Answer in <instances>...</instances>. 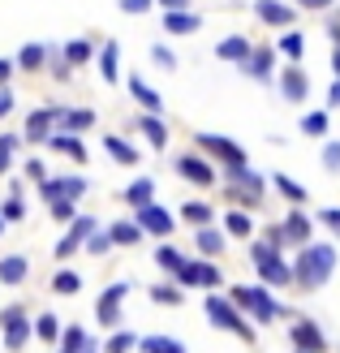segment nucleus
<instances>
[{
    "mask_svg": "<svg viewBox=\"0 0 340 353\" xmlns=\"http://www.w3.org/2000/svg\"><path fill=\"white\" fill-rule=\"evenodd\" d=\"M293 272H297V285H306V289L328 285V276L336 272V250L332 245H301Z\"/></svg>",
    "mask_w": 340,
    "mask_h": 353,
    "instance_id": "obj_1",
    "label": "nucleus"
},
{
    "mask_svg": "<svg viewBox=\"0 0 340 353\" xmlns=\"http://www.w3.org/2000/svg\"><path fill=\"white\" fill-rule=\"evenodd\" d=\"M228 297H232V306H237V310H250L259 323H272V319H280V314H284V306H280L267 289H259V285H237Z\"/></svg>",
    "mask_w": 340,
    "mask_h": 353,
    "instance_id": "obj_2",
    "label": "nucleus"
},
{
    "mask_svg": "<svg viewBox=\"0 0 340 353\" xmlns=\"http://www.w3.org/2000/svg\"><path fill=\"white\" fill-rule=\"evenodd\" d=\"M203 310H207V319L216 323V327H224V332H237L241 341H254V327H250V323L241 319V310L232 306V297H216V293H211L207 302H203Z\"/></svg>",
    "mask_w": 340,
    "mask_h": 353,
    "instance_id": "obj_3",
    "label": "nucleus"
},
{
    "mask_svg": "<svg viewBox=\"0 0 340 353\" xmlns=\"http://www.w3.org/2000/svg\"><path fill=\"white\" fill-rule=\"evenodd\" d=\"M172 280H177L181 289H220V285H224V272H220L211 259H199V263L186 259V268L177 272Z\"/></svg>",
    "mask_w": 340,
    "mask_h": 353,
    "instance_id": "obj_4",
    "label": "nucleus"
},
{
    "mask_svg": "<svg viewBox=\"0 0 340 353\" xmlns=\"http://www.w3.org/2000/svg\"><path fill=\"white\" fill-rule=\"evenodd\" d=\"M0 332H5V345L17 353V349H26L34 323L26 319V310H22V306H5V310H0Z\"/></svg>",
    "mask_w": 340,
    "mask_h": 353,
    "instance_id": "obj_5",
    "label": "nucleus"
},
{
    "mask_svg": "<svg viewBox=\"0 0 340 353\" xmlns=\"http://www.w3.org/2000/svg\"><path fill=\"white\" fill-rule=\"evenodd\" d=\"M95 228H99L95 216H74V220H69V233L57 241V259H69V254L78 250V245H86V237H91Z\"/></svg>",
    "mask_w": 340,
    "mask_h": 353,
    "instance_id": "obj_6",
    "label": "nucleus"
},
{
    "mask_svg": "<svg viewBox=\"0 0 340 353\" xmlns=\"http://www.w3.org/2000/svg\"><path fill=\"white\" fill-rule=\"evenodd\" d=\"M289 341H293V353H323V349H328L323 327L310 323V319H297L293 332H289Z\"/></svg>",
    "mask_w": 340,
    "mask_h": 353,
    "instance_id": "obj_7",
    "label": "nucleus"
},
{
    "mask_svg": "<svg viewBox=\"0 0 340 353\" xmlns=\"http://www.w3.org/2000/svg\"><path fill=\"white\" fill-rule=\"evenodd\" d=\"M199 147H203V151H211L216 160H224V168L246 164V151L232 143V138H220V134H199Z\"/></svg>",
    "mask_w": 340,
    "mask_h": 353,
    "instance_id": "obj_8",
    "label": "nucleus"
},
{
    "mask_svg": "<svg viewBox=\"0 0 340 353\" xmlns=\"http://www.w3.org/2000/svg\"><path fill=\"white\" fill-rule=\"evenodd\" d=\"M177 176H186L190 185H216V168H211L203 155H177Z\"/></svg>",
    "mask_w": 340,
    "mask_h": 353,
    "instance_id": "obj_9",
    "label": "nucleus"
},
{
    "mask_svg": "<svg viewBox=\"0 0 340 353\" xmlns=\"http://www.w3.org/2000/svg\"><path fill=\"white\" fill-rule=\"evenodd\" d=\"M130 293V285H112V289H103L99 293V302H95V319L103 327H117L121 323V297Z\"/></svg>",
    "mask_w": 340,
    "mask_h": 353,
    "instance_id": "obj_10",
    "label": "nucleus"
},
{
    "mask_svg": "<svg viewBox=\"0 0 340 353\" xmlns=\"http://www.w3.org/2000/svg\"><path fill=\"white\" fill-rule=\"evenodd\" d=\"M138 228L147 237H168L172 233V216L159 203H147V207H138Z\"/></svg>",
    "mask_w": 340,
    "mask_h": 353,
    "instance_id": "obj_11",
    "label": "nucleus"
},
{
    "mask_svg": "<svg viewBox=\"0 0 340 353\" xmlns=\"http://www.w3.org/2000/svg\"><path fill=\"white\" fill-rule=\"evenodd\" d=\"M57 112H61V108H34V112L26 117V130H22L26 143H48V138H52V125H57Z\"/></svg>",
    "mask_w": 340,
    "mask_h": 353,
    "instance_id": "obj_12",
    "label": "nucleus"
},
{
    "mask_svg": "<svg viewBox=\"0 0 340 353\" xmlns=\"http://www.w3.org/2000/svg\"><path fill=\"white\" fill-rule=\"evenodd\" d=\"M254 268H259V280H263V285H289V280H293V268H289V263H284L280 254L259 259Z\"/></svg>",
    "mask_w": 340,
    "mask_h": 353,
    "instance_id": "obj_13",
    "label": "nucleus"
},
{
    "mask_svg": "<svg viewBox=\"0 0 340 353\" xmlns=\"http://www.w3.org/2000/svg\"><path fill=\"white\" fill-rule=\"evenodd\" d=\"M272 65H276V52H272V48H254L241 69H246L254 82H272Z\"/></svg>",
    "mask_w": 340,
    "mask_h": 353,
    "instance_id": "obj_14",
    "label": "nucleus"
},
{
    "mask_svg": "<svg viewBox=\"0 0 340 353\" xmlns=\"http://www.w3.org/2000/svg\"><path fill=\"white\" fill-rule=\"evenodd\" d=\"M254 13L267 26H293V9L280 5V0H254Z\"/></svg>",
    "mask_w": 340,
    "mask_h": 353,
    "instance_id": "obj_15",
    "label": "nucleus"
},
{
    "mask_svg": "<svg viewBox=\"0 0 340 353\" xmlns=\"http://www.w3.org/2000/svg\"><path fill=\"white\" fill-rule=\"evenodd\" d=\"M306 91H310V82H306V74H301L297 65H289V69H284V74H280V95L297 103V99H306Z\"/></svg>",
    "mask_w": 340,
    "mask_h": 353,
    "instance_id": "obj_16",
    "label": "nucleus"
},
{
    "mask_svg": "<svg viewBox=\"0 0 340 353\" xmlns=\"http://www.w3.org/2000/svg\"><path fill=\"white\" fill-rule=\"evenodd\" d=\"M138 130L147 134V143H151L155 151H164V147H168V125L159 121V112H142V117H138Z\"/></svg>",
    "mask_w": 340,
    "mask_h": 353,
    "instance_id": "obj_17",
    "label": "nucleus"
},
{
    "mask_svg": "<svg viewBox=\"0 0 340 353\" xmlns=\"http://www.w3.org/2000/svg\"><path fill=\"white\" fill-rule=\"evenodd\" d=\"M48 147H52V151H61V155H69L74 164H86V147H82V138H78V134H69V130H65V134H52V138H48Z\"/></svg>",
    "mask_w": 340,
    "mask_h": 353,
    "instance_id": "obj_18",
    "label": "nucleus"
},
{
    "mask_svg": "<svg viewBox=\"0 0 340 353\" xmlns=\"http://www.w3.org/2000/svg\"><path fill=\"white\" fill-rule=\"evenodd\" d=\"M17 69H26V74H39V69L48 65V43H22V52L13 57Z\"/></svg>",
    "mask_w": 340,
    "mask_h": 353,
    "instance_id": "obj_19",
    "label": "nucleus"
},
{
    "mask_svg": "<svg viewBox=\"0 0 340 353\" xmlns=\"http://www.w3.org/2000/svg\"><path fill=\"white\" fill-rule=\"evenodd\" d=\"M250 52H254V48H250L241 34H228V39L216 43V57H220V61H232V65H246V61H250Z\"/></svg>",
    "mask_w": 340,
    "mask_h": 353,
    "instance_id": "obj_20",
    "label": "nucleus"
},
{
    "mask_svg": "<svg viewBox=\"0 0 340 353\" xmlns=\"http://www.w3.org/2000/svg\"><path fill=\"white\" fill-rule=\"evenodd\" d=\"M203 22H199V13H190V9H168L164 13V30L168 34H194Z\"/></svg>",
    "mask_w": 340,
    "mask_h": 353,
    "instance_id": "obj_21",
    "label": "nucleus"
},
{
    "mask_svg": "<svg viewBox=\"0 0 340 353\" xmlns=\"http://www.w3.org/2000/svg\"><path fill=\"white\" fill-rule=\"evenodd\" d=\"M26 272H30L26 254H5V259H0V285H22Z\"/></svg>",
    "mask_w": 340,
    "mask_h": 353,
    "instance_id": "obj_22",
    "label": "nucleus"
},
{
    "mask_svg": "<svg viewBox=\"0 0 340 353\" xmlns=\"http://www.w3.org/2000/svg\"><path fill=\"white\" fill-rule=\"evenodd\" d=\"M57 121H61L69 134H86V130L95 125V112H91V108H61Z\"/></svg>",
    "mask_w": 340,
    "mask_h": 353,
    "instance_id": "obj_23",
    "label": "nucleus"
},
{
    "mask_svg": "<svg viewBox=\"0 0 340 353\" xmlns=\"http://www.w3.org/2000/svg\"><path fill=\"white\" fill-rule=\"evenodd\" d=\"M130 95H134V99H138L147 112H159V108H164V99L155 95V86L142 82V74H130Z\"/></svg>",
    "mask_w": 340,
    "mask_h": 353,
    "instance_id": "obj_24",
    "label": "nucleus"
},
{
    "mask_svg": "<svg viewBox=\"0 0 340 353\" xmlns=\"http://www.w3.org/2000/svg\"><path fill=\"white\" fill-rule=\"evenodd\" d=\"M151 199H155V181H151V176H134V181L125 185V203H130V207H147Z\"/></svg>",
    "mask_w": 340,
    "mask_h": 353,
    "instance_id": "obj_25",
    "label": "nucleus"
},
{
    "mask_svg": "<svg viewBox=\"0 0 340 353\" xmlns=\"http://www.w3.org/2000/svg\"><path fill=\"white\" fill-rule=\"evenodd\" d=\"M108 237H112V245H138L147 233L138 228V220H117V224H108Z\"/></svg>",
    "mask_w": 340,
    "mask_h": 353,
    "instance_id": "obj_26",
    "label": "nucleus"
},
{
    "mask_svg": "<svg viewBox=\"0 0 340 353\" xmlns=\"http://www.w3.org/2000/svg\"><path fill=\"white\" fill-rule=\"evenodd\" d=\"M280 228H284V241H293V245H310V220L301 216V211H293V216L284 220Z\"/></svg>",
    "mask_w": 340,
    "mask_h": 353,
    "instance_id": "obj_27",
    "label": "nucleus"
},
{
    "mask_svg": "<svg viewBox=\"0 0 340 353\" xmlns=\"http://www.w3.org/2000/svg\"><path fill=\"white\" fill-rule=\"evenodd\" d=\"M194 245H199L207 259H216V254L224 250V233H220V228H211V224H203L199 233H194Z\"/></svg>",
    "mask_w": 340,
    "mask_h": 353,
    "instance_id": "obj_28",
    "label": "nucleus"
},
{
    "mask_svg": "<svg viewBox=\"0 0 340 353\" xmlns=\"http://www.w3.org/2000/svg\"><path fill=\"white\" fill-rule=\"evenodd\" d=\"M103 151H108L117 164H138V151L125 143V138H117V134H103Z\"/></svg>",
    "mask_w": 340,
    "mask_h": 353,
    "instance_id": "obj_29",
    "label": "nucleus"
},
{
    "mask_svg": "<svg viewBox=\"0 0 340 353\" xmlns=\"http://www.w3.org/2000/svg\"><path fill=\"white\" fill-rule=\"evenodd\" d=\"M61 57L69 61V65H86L95 57V48H91V39H69L65 48H61Z\"/></svg>",
    "mask_w": 340,
    "mask_h": 353,
    "instance_id": "obj_30",
    "label": "nucleus"
},
{
    "mask_svg": "<svg viewBox=\"0 0 340 353\" xmlns=\"http://www.w3.org/2000/svg\"><path fill=\"white\" fill-rule=\"evenodd\" d=\"M117 61H121V48L108 39L99 48V74H103V82H117Z\"/></svg>",
    "mask_w": 340,
    "mask_h": 353,
    "instance_id": "obj_31",
    "label": "nucleus"
},
{
    "mask_svg": "<svg viewBox=\"0 0 340 353\" xmlns=\"http://www.w3.org/2000/svg\"><path fill=\"white\" fill-rule=\"evenodd\" d=\"M155 263H159V268H164L168 276H177V272L186 268V254L177 250V245H159V250H155Z\"/></svg>",
    "mask_w": 340,
    "mask_h": 353,
    "instance_id": "obj_32",
    "label": "nucleus"
},
{
    "mask_svg": "<svg viewBox=\"0 0 340 353\" xmlns=\"http://www.w3.org/2000/svg\"><path fill=\"white\" fill-rule=\"evenodd\" d=\"M142 353H186L181 341H172V336H147V341H138Z\"/></svg>",
    "mask_w": 340,
    "mask_h": 353,
    "instance_id": "obj_33",
    "label": "nucleus"
},
{
    "mask_svg": "<svg viewBox=\"0 0 340 353\" xmlns=\"http://www.w3.org/2000/svg\"><path fill=\"white\" fill-rule=\"evenodd\" d=\"M86 349H91V336H86L82 327H69L61 336V353H86Z\"/></svg>",
    "mask_w": 340,
    "mask_h": 353,
    "instance_id": "obj_34",
    "label": "nucleus"
},
{
    "mask_svg": "<svg viewBox=\"0 0 340 353\" xmlns=\"http://www.w3.org/2000/svg\"><path fill=\"white\" fill-rule=\"evenodd\" d=\"M103 349H108V353H134L138 349V336H134V332H125V327H117Z\"/></svg>",
    "mask_w": 340,
    "mask_h": 353,
    "instance_id": "obj_35",
    "label": "nucleus"
},
{
    "mask_svg": "<svg viewBox=\"0 0 340 353\" xmlns=\"http://www.w3.org/2000/svg\"><path fill=\"white\" fill-rule=\"evenodd\" d=\"M224 228H228L232 237H250V233H254V224H250L246 211H228V216H224Z\"/></svg>",
    "mask_w": 340,
    "mask_h": 353,
    "instance_id": "obj_36",
    "label": "nucleus"
},
{
    "mask_svg": "<svg viewBox=\"0 0 340 353\" xmlns=\"http://www.w3.org/2000/svg\"><path fill=\"white\" fill-rule=\"evenodd\" d=\"M78 289H82V276L78 272H57V276H52V293H65L69 297V293H78Z\"/></svg>",
    "mask_w": 340,
    "mask_h": 353,
    "instance_id": "obj_37",
    "label": "nucleus"
},
{
    "mask_svg": "<svg viewBox=\"0 0 340 353\" xmlns=\"http://www.w3.org/2000/svg\"><path fill=\"white\" fill-rule=\"evenodd\" d=\"M181 220H190V224H211V203H186L181 207Z\"/></svg>",
    "mask_w": 340,
    "mask_h": 353,
    "instance_id": "obj_38",
    "label": "nucleus"
},
{
    "mask_svg": "<svg viewBox=\"0 0 340 353\" xmlns=\"http://www.w3.org/2000/svg\"><path fill=\"white\" fill-rule=\"evenodd\" d=\"M151 302H159V306H181V285H155L151 289Z\"/></svg>",
    "mask_w": 340,
    "mask_h": 353,
    "instance_id": "obj_39",
    "label": "nucleus"
},
{
    "mask_svg": "<svg viewBox=\"0 0 340 353\" xmlns=\"http://www.w3.org/2000/svg\"><path fill=\"white\" fill-rule=\"evenodd\" d=\"M301 134L323 138L328 134V112H306V117H301Z\"/></svg>",
    "mask_w": 340,
    "mask_h": 353,
    "instance_id": "obj_40",
    "label": "nucleus"
},
{
    "mask_svg": "<svg viewBox=\"0 0 340 353\" xmlns=\"http://www.w3.org/2000/svg\"><path fill=\"white\" fill-rule=\"evenodd\" d=\"M34 336H39V341H48V345H52V341L61 336V323L52 319V314H39V319H34Z\"/></svg>",
    "mask_w": 340,
    "mask_h": 353,
    "instance_id": "obj_41",
    "label": "nucleus"
},
{
    "mask_svg": "<svg viewBox=\"0 0 340 353\" xmlns=\"http://www.w3.org/2000/svg\"><path fill=\"white\" fill-rule=\"evenodd\" d=\"M280 52H284V57H289V61H301V52H306V39H301L297 30H289V34H284V39H280Z\"/></svg>",
    "mask_w": 340,
    "mask_h": 353,
    "instance_id": "obj_42",
    "label": "nucleus"
},
{
    "mask_svg": "<svg viewBox=\"0 0 340 353\" xmlns=\"http://www.w3.org/2000/svg\"><path fill=\"white\" fill-rule=\"evenodd\" d=\"M276 190H280L289 203H306V190H301V185L293 181V176H276Z\"/></svg>",
    "mask_w": 340,
    "mask_h": 353,
    "instance_id": "obj_43",
    "label": "nucleus"
},
{
    "mask_svg": "<svg viewBox=\"0 0 340 353\" xmlns=\"http://www.w3.org/2000/svg\"><path fill=\"white\" fill-rule=\"evenodd\" d=\"M61 181V199H82L86 194V176H57Z\"/></svg>",
    "mask_w": 340,
    "mask_h": 353,
    "instance_id": "obj_44",
    "label": "nucleus"
},
{
    "mask_svg": "<svg viewBox=\"0 0 340 353\" xmlns=\"http://www.w3.org/2000/svg\"><path fill=\"white\" fill-rule=\"evenodd\" d=\"M0 216H5V224H17V220L26 216V203H22V199H17V194H13L9 203H0Z\"/></svg>",
    "mask_w": 340,
    "mask_h": 353,
    "instance_id": "obj_45",
    "label": "nucleus"
},
{
    "mask_svg": "<svg viewBox=\"0 0 340 353\" xmlns=\"http://www.w3.org/2000/svg\"><path fill=\"white\" fill-rule=\"evenodd\" d=\"M78 216V207H74V199H57L52 203V220H61V224H69Z\"/></svg>",
    "mask_w": 340,
    "mask_h": 353,
    "instance_id": "obj_46",
    "label": "nucleus"
},
{
    "mask_svg": "<svg viewBox=\"0 0 340 353\" xmlns=\"http://www.w3.org/2000/svg\"><path fill=\"white\" fill-rule=\"evenodd\" d=\"M86 250H91V254H108V250H112V237H108V233H99V228H95V233L86 237Z\"/></svg>",
    "mask_w": 340,
    "mask_h": 353,
    "instance_id": "obj_47",
    "label": "nucleus"
},
{
    "mask_svg": "<svg viewBox=\"0 0 340 353\" xmlns=\"http://www.w3.org/2000/svg\"><path fill=\"white\" fill-rule=\"evenodd\" d=\"M151 61H155L159 69H177V57H172L164 43H155V48H151Z\"/></svg>",
    "mask_w": 340,
    "mask_h": 353,
    "instance_id": "obj_48",
    "label": "nucleus"
},
{
    "mask_svg": "<svg viewBox=\"0 0 340 353\" xmlns=\"http://www.w3.org/2000/svg\"><path fill=\"white\" fill-rule=\"evenodd\" d=\"M155 5V0H117V9L121 13H130V17H138V13H147Z\"/></svg>",
    "mask_w": 340,
    "mask_h": 353,
    "instance_id": "obj_49",
    "label": "nucleus"
},
{
    "mask_svg": "<svg viewBox=\"0 0 340 353\" xmlns=\"http://www.w3.org/2000/svg\"><path fill=\"white\" fill-rule=\"evenodd\" d=\"M22 168H26V176H30V181H34V185H39V181H43V176H48V164L39 160V155H34V160H26Z\"/></svg>",
    "mask_w": 340,
    "mask_h": 353,
    "instance_id": "obj_50",
    "label": "nucleus"
},
{
    "mask_svg": "<svg viewBox=\"0 0 340 353\" xmlns=\"http://www.w3.org/2000/svg\"><path fill=\"white\" fill-rule=\"evenodd\" d=\"M323 164H328V172H340V143L323 147Z\"/></svg>",
    "mask_w": 340,
    "mask_h": 353,
    "instance_id": "obj_51",
    "label": "nucleus"
},
{
    "mask_svg": "<svg viewBox=\"0 0 340 353\" xmlns=\"http://www.w3.org/2000/svg\"><path fill=\"white\" fill-rule=\"evenodd\" d=\"M13 112V91L9 86H0V117H9Z\"/></svg>",
    "mask_w": 340,
    "mask_h": 353,
    "instance_id": "obj_52",
    "label": "nucleus"
},
{
    "mask_svg": "<svg viewBox=\"0 0 340 353\" xmlns=\"http://www.w3.org/2000/svg\"><path fill=\"white\" fill-rule=\"evenodd\" d=\"M52 78H57V82L69 78V61H65V57H61V61H52Z\"/></svg>",
    "mask_w": 340,
    "mask_h": 353,
    "instance_id": "obj_53",
    "label": "nucleus"
},
{
    "mask_svg": "<svg viewBox=\"0 0 340 353\" xmlns=\"http://www.w3.org/2000/svg\"><path fill=\"white\" fill-rule=\"evenodd\" d=\"M319 220H323L328 228H336V233H340V211H336V207H328V211H323V216H319Z\"/></svg>",
    "mask_w": 340,
    "mask_h": 353,
    "instance_id": "obj_54",
    "label": "nucleus"
},
{
    "mask_svg": "<svg viewBox=\"0 0 340 353\" xmlns=\"http://www.w3.org/2000/svg\"><path fill=\"white\" fill-rule=\"evenodd\" d=\"M13 69H17L13 61H5V57H0V86H9V78H13Z\"/></svg>",
    "mask_w": 340,
    "mask_h": 353,
    "instance_id": "obj_55",
    "label": "nucleus"
},
{
    "mask_svg": "<svg viewBox=\"0 0 340 353\" xmlns=\"http://www.w3.org/2000/svg\"><path fill=\"white\" fill-rule=\"evenodd\" d=\"M155 5L168 13V9H190V0H155Z\"/></svg>",
    "mask_w": 340,
    "mask_h": 353,
    "instance_id": "obj_56",
    "label": "nucleus"
},
{
    "mask_svg": "<svg viewBox=\"0 0 340 353\" xmlns=\"http://www.w3.org/2000/svg\"><path fill=\"white\" fill-rule=\"evenodd\" d=\"M0 151L13 155V151H17V134H5V138H0Z\"/></svg>",
    "mask_w": 340,
    "mask_h": 353,
    "instance_id": "obj_57",
    "label": "nucleus"
},
{
    "mask_svg": "<svg viewBox=\"0 0 340 353\" xmlns=\"http://www.w3.org/2000/svg\"><path fill=\"white\" fill-rule=\"evenodd\" d=\"M301 9H332V0H297Z\"/></svg>",
    "mask_w": 340,
    "mask_h": 353,
    "instance_id": "obj_58",
    "label": "nucleus"
},
{
    "mask_svg": "<svg viewBox=\"0 0 340 353\" xmlns=\"http://www.w3.org/2000/svg\"><path fill=\"white\" fill-rule=\"evenodd\" d=\"M328 99H332V108H340V78L332 82V91H328Z\"/></svg>",
    "mask_w": 340,
    "mask_h": 353,
    "instance_id": "obj_59",
    "label": "nucleus"
},
{
    "mask_svg": "<svg viewBox=\"0 0 340 353\" xmlns=\"http://www.w3.org/2000/svg\"><path fill=\"white\" fill-rule=\"evenodd\" d=\"M9 160H13V155H9V151H0V172H9Z\"/></svg>",
    "mask_w": 340,
    "mask_h": 353,
    "instance_id": "obj_60",
    "label": "nucleus"
},
{
    "mask_svg": "<svg viewBox=\"0 0 340 353\" xmlns=\"http://www.w3.org/2000/svg\"><path fill=\"white\" fill-rule=\"evenodd\" d=\"M332 69H336V78H340V48L332 52Z\"/></svg>",
    "mask_w": 340,
    "mask_h": 353,
    "instance_id": "obj_61",
    "label": "nucleus"
},
{
    "mask_svg": "<svg viewBox=\"0 0 340 353\" xmlns=\"http://www.w3.org/2000/svg\"><path fill=\"white\" fill-rule=\"evenodd\" d=\"M0 233H5V216H0Z\"/></svg>",
    "mask_w": 340,
    "mask_h": 353,
    "instance_id": "obj_62",
    "label": "nucleus"
},
{
    "mask_svg": "<svg viewBox=\"0 0 340 353\" xmlns=\"http://www.w3.org/2000/svg\"><path fill=\"white\" fill-rule=\"evenodd\" d=\"M86 353H95V349H86Z\"/></svg>",
    "mask_w": 340,
    "mask_h": 353,
    "instance_id": "obj_63",
    "label": "nucleus"
}]
</instances>
